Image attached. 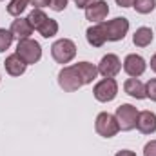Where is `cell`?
<instances>
[{
	"instance_id": "6da1fadb",
	"label": "cell",
	"mask_w": 156,
	"mask_h": 156,
	"mask_svg": "<svg viewBox=\"0 0 156 156\" xmlns=\"http://www.w3.org/2000/svg\"><path fill=\"white\" fill-rule=\"evenodd\" d=\"M51 55L58 64H69L76 56V45L69 38H60L51 45Z\"/></svg>"
},
{
	"instance_id": "7a4b0ae2",
	"label": "cell",
	"mask_w": 156,
	"mask_h": 156,
	"mask_svg": "<svg viewBox=\"0 0 156 156\" xmlns=\"http://www.w3.org/2000/svg\"><path fill=\"white\" fill-rule=\"evenodd\" d=\"M16 55L27 64H37L40 58H42V47L37 40H31V38H26V40H20L16 44Z\"/></svg>"
},
{
	"instance_id": "3957f363",
	"label": "cell",
	"mask_w": 156,
	"mask_h": 156,
	"mask_svg": "<svg viewBox=\"0 0 156 156\" xmlns=\"http://www.w3.org/2000/svg\"><path fill=\"white\" fill-rule=\"evenodd\" d=\"M58 85L66 91V93H75L83 85V80L80 76L78 69L75 66H67L58 73Z\"/></svg>"
},
{
	"instance_id": "277c9868",
	"label": "cell",
	"mask_w": 156,
	"mask_h": 156,
	"mask_svg": "<svg viewBox=\"0 0 156 156\" xmlns=\"http://www.w3.org/2000/svg\"><path fill=\"white\" fill-rule=\"evenodd\" d=\"M104 24V29H105V35L109 42H120V40L125 38L127 31H129V20L123 18V16H116L109 22H102Z\"/></svg>"
},
{
	"instance_id": "5b68a950",
	"label": "cell",
	"mask_w": 156,
	"mask_h": 156,
	"mask_svg": "<svg viewBox=\"0 0 156 156\" xmlns=\"http://www.w3.org/2000/svg\"><path fill=\"white\" fill-rule=\"evenodd\" d=\"M94 129L100 136L104 138H113L116 136V133L120 131V125H118L116 116L109 115V113H100L96 116V122H94Z\"/></svg>"
},
{
	"instance_id": "8992f818",
	"label": "cell",
	"mask_w": 156,
	"mask_h": 156,
	"mask_svg": "<svg viewBox=\"0 0 156 156\" xmlns=\"http://www.w3.org/2000/svg\"><path fill=\"white\" fill-rule=\"evenodd\" d=\"M116 120L122 131H131L136 127V120H138V109L131 104H122L116 107Z\"/></svg>"
},
{
	"instance_id": "52a82bcc",
	"label": "cell",
	"mask_w": 156,
	"mask_h": 156,
	"mask_svg": "<svg viewBox=\"0 0 156 156\" xmlns=\"http://www.w3.org/2000/svg\"><path fill=\"white\" fill-rule=\"evenodd\" d=\"M93 94L98 102H111L115 100L118 94V83L115 78H104L102 82H98L93 89Z\"/></svg>"
},
{
	"instance_id": "ba28073f",
	"label": "cell",
	"mask_w": 156,
	"mask_h": 156,
	"mask_svg": "<svg viewBox=\"0 0 156 156\" xmlns=\"http://www.w3.org/2000/svg\"><path fill=\"white\" fill-rule=\"evenodd\" d=\"M145 67H147V64H145L144 56H140V55H136V53L127 55L125 60H123V71H125L131 78L142 76V75L145 73Z\"/></svg>"
},
{
	"instance_id": "9c48e42d",
	"label": "cell",
	"mask_w": 156,
	"mask_h": 156,
	"mask_svg": "<svg viewBox=\"0 0 156 156\" xmlns=\"http://www.w3.org/2000/svg\"><path fill=\"white\" fill-rule=\"evenodd\" d=\"M120 69H122V62H120V58H118L116 55H113V53L105 55L100 60V64H98V73L104 78H115L120 73Z\"/></svg>"
},
{
	"instance_id": "30bf717a",
	"label": "cell",
	"mask_w": 156,
	"mask_h": 156,
	"mask_svg": "<svg viewBox=\"0 0 156 156\" xmlns=\"http://www.w3.org/2000/svg\"><path fill=\"white\" fill-rule=\"evenodd\" d=\"M107 15H109V5L104 0H94L91 5L85 7V18L91 22H104Z\"/></svg>"
},
{
	"instance_id": "8fae6325",
	"label": "cell",
	"mask_w": 156,
	"mask_h": 156,
	"mask_svg": "<svg viewBox=\"0 0 156 156\" xmlns=\"http://www.w3.org/2000/svg\"><path fill=\"white\" fill-rule=\"evenodd\" d=\"M136 129L140 133H144V134H153V133H156V115L153 111H142V113H138Z\"/></svg>"
},
{
	"instance_id": "7c38bea8",
	"label": "cell",
	"mask_w": 156,
	"mask_h": 156,
	"mask_svg": "<svg viewBox=\"0 0 156 156\" xmlns=\"http://www.w3.org/2000/svg\"><path fill=\"white\" fill-rule=\"evenodd\" d=\"M9 31H11L13 38H16L18 42H20V40L29 38V35L33 33V27H31V24H29L27 18H16V20H13Z\"/></svg>"
},
{
	"instance_id": "4fadbf2b",
	"label": "cell",
	"mask_w": 156,
	"mask_h": 156,
	"mask_svg": "<svg viewBox=\"0 0 156 156\" xmlns=\"http://www.w3.org/2000/svg\"><path fill=\"white\" fill-rule=\"evenodd\" d=\"M85 37H87V42L93 47H102L107 42V35H105V29H104V24L102 22L96 24V26H91L85 31Z\"/></svg>"
},
{
	"instance_id": "5bb4252c",
	"label": "cell",
	"mask_w": 156,
	"mask_h": 156,
	"mask_svg": "<svg viewBox=\"0 0 156 156\" xmlns=\"http://www.w3.org/2000/svg\"><path fill=\"white\" fill-rule=\"evenodd\" d=\"M4 67H5V71L11 75V76H20V75H24L26 73V67H27V64L15 53V55H9L7 58H5V62H4Z\"/></svg>"
},
{
	"instance_id": "9a60e30c",
	"label": "cell",
	"mask_w": 156,
	"mask_h": 156,
	"mask_svg": "<svg viewBox=\"0 0 156 156\" xmlns=\"http://www.w3.org/2000/svg\"><path fill=\"white\" fill-rule=\"evenodd\" d=\"M123 91H125L129 96L136 98V100H144V98H147V94H145V85H144L138 78H129V80H125V83H123Z\"/></svg>"
},
{
	"instance_id": "2e32d148",
	"label": "cell",
	"mask_w": 156,
	"mask_h": 156,
	"mask_svg": "<svg viewBox=\"0 0 156 156\" xmlns=\"http://www.w3.org/2000/svg\"><path fill=\"white\" fill-rule=\"evenodd\" d=\"M75 67L78 69L80 76L83 80V85L85 83H93V80L98 75V67L94 64H91V62H78V64H75Z\"/></svg>"
},
{
	"instance_id": "e0dca14e",
	"label": "cell",
	"mask_w": 156,
	"mask_h": 156,
	"mask_svg": "<svg viewBox=\"0 0 156 156\" xmlns=\"http://www.w3.org/2000/svg\"><path fill=\"white\" fill-rule=\"evenodd\" d=\"M153 38H154V35H153L151 27H138L133 37V44L136 47H147V45H151Z\"/></svg>"
},
{
	"instance_id": "ac0fdd59",
	"label": "cell",
	"mask_w": 156,
	"mask_h": 156,
	"mask_svg": "<svg viewBox=\"0 0 156 156\" xmlns=\"http://www.w3.org/2000/svg\"><path fill=\"white\" fill-rule=\"evenodd\" d=\"M38 33L44 37V38H51V37H55V35L58 33V22L53 20V18H47V20L40 26Z\"/></svg>"
},
{
	"instance_id": "d6986e66",
	"label": "cell",
	"mask_w": 156,
	"mask_h": 156,
	"mask_svg": "<svg viewBox=\"0 0 156 156\" xmlns=\"http://www.w3.org/2000/svg\"><path fill=\"white\" fill-rule=\"evenodd\" d=\"M47 18H49V16H47V15H45L42 9H33V11L29 13V16H27V20H29L31 27H33V29H37V31H38L40 26H42V24H44Z\"/></svg>"
},
{
	"instance_id": "ffe728a7",
	"label": "cell",
	"mask_w": 156,
	"mask_h": 156,
	"mask_svg": "<svg viewBox=\"0 0 156 156\" xmlns=\"http://www.w3.org/2000/svg\"><path fill=\"white\" fill-rule=\"evenodd\" d=\"M27 5H29V0H11L7 5V13L11 16H20Z\"/></svg>"
},
{
	"instance_id": "44dd1931",
	"label": "cell",
	"mask_w": 156,
	"mask_h": 156,
	"mask_svg": "<svg viewBox=\"0 0 156 156\" xmlns=\"http://www.w3.org/2000/svg\"><path fill=\"white\" fill-rule=\"evenodd\" d=\"M133 7L136 9V13H140V15H147V13L154 11L156 0H134Z\"/></svg>"
},
{
	"instance_id": "7402d4cb",
	"label": "cell",
	"mask_w": 156,
	"mask_h": 156,
	"mask_svg": "<svg viewBox=\"0 0 156 156\" xmlns=\"http://www.w3.org/2000/svg\"><path fill=\"white\" fill-rule=\"evenodd\" d=\"M11 42H13V35H11V31H7V29H0V53H4L5 49H9Z\"/></svg>"
},
{
	"instance_id": "603a6c76",
	"label": "cell",
	"mask_w": 156,
	"mask_h": 156,
	"mask_svg": "<svg viewBox=\"0 0 156 156\" xmlns=\"http://www.w3.org/2000/svg\"><path fill=\"white\" fill-rule=\"evenodd\" d=\"M145 94H147V98H151L153 102H156V78L149 80L145 83Z\"/></svg>"
},
{
	"instance_id": "cb8c5ba5",
	"label": "cell",
	"mask_w": 156,
	"mask_h": 156,
	"mask_svg": "<svg viewBox=\"0 0 156 156\" xmlns=\"http://www.w3.org/2000/svg\"><path fill=\"white\" fill-rule=\"evenodd\" d=\"M67 2H69V0H51L49 7H51L53 11H64V9L67 7Z\"/></svg>"
},
{
	"instance_id": "d4e9b609",
	"label": "cell",
	"mask_w": 156,
	"mask_h": 156,
	"mask_svg": "<svg viewBox=\"0 0 156 156\" xmlns=\"http://www.w3.org/2000/svg\"><path fill=\"white\" fill-rule=\"evenodd\" d=\"M144 156H156V140H151L144 147Z\"/></svg>"
},
{
	"instance_id": "484cf974",
	"label": "cell",
	"mask_w": 156,
	"mask_h": 156,
	"mask_svg": "<svg viewBox=\"0 0 156 156\" xmlns=\"http://www.w3.org/2000/svg\"><path fill=\"white\" fill-rule=\"evenodd\" d=\"M33 5H35V9H42V7H47L49 4H51V0H29Z\"/></svg>"
},
{
	"instance_id": "4316f807",
	"label": "cell",
	"mask_w": 156,
	"mask_h": 156,
	"mask_svg": "<svg viewBox=\"0 0 156 156\" xmlns=\"http://www.w3.org/2000/svg\"><path fill=\"white\" fill-rule=\"evenodd\" d=\"M94 0H75V4H76V7L78 9H85L87 5H91Z\"/></svg>"
},
{
	"instance_id": "83f0119b",
	"label": "cell",
	"mask_w": 156,
	"mask_h": 156,
	"mask_svg": "<svg viewBox=\"0 0 156 156\" xmlns=\"http://www.w3.org/2000/svg\"><path fill=\"white\" fill-rule=\"evenodd\" d=\"M116 4L120 7H131L134 4V0H116Z\"/></svg>"
},
{
	"instance_id": "f1b7e54d",
	"label": "cell",
	"mask_w": 156,
	"mask_h": 156,
	"mask_svg": "<svg viewBox=\"0 0 156 156\" xmlns=\"http://www.w3.org/2000/svg\"><path fill=\"white\" fill-rule=\"evenodd\" d=\"M116 156H136L133 151H127V149H123V151H118Z\"/></svg>"
},
{
	"instance_id": "f546056e",
	"label": "cell",
	"mask_w": 156,
	"mask_h": 156,
	"mask_svg": "<svg viewBox=\"0 0 156 156\" xmlns=\"http://www.w3.org/2000/svg\"><path fill=\"white\" fill-rule=\"evenodd\" d=\"M151 69L156 73V53L153 55V58H151Z\"/></svg>"
}]
</instances>
